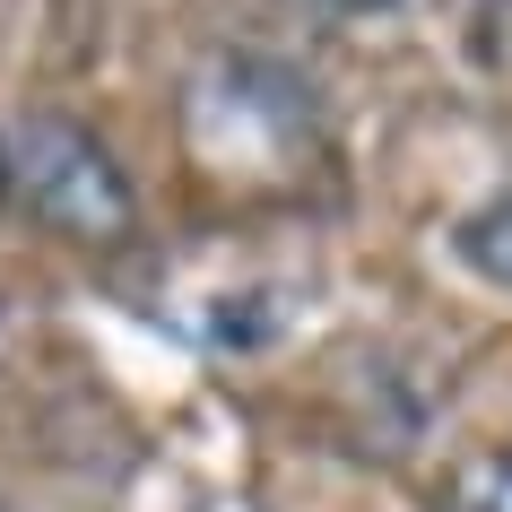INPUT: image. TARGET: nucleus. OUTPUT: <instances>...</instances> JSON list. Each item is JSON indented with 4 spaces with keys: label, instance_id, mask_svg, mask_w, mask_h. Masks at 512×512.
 Here are the masks:
<instances>
[{
    "label": "nucleus",
    "instance_id": "1",
    "mask_svg": "<svg viewBox=\"0 0 512 512\" xmlns=\"http://www.w3.org/2000/svg\"><path fill=\"white\" fill-rule=\"evenodd\" d=\"M0 139H9V191L27 200L35 226H53L61 243H87V252L131 243L139 226L131 174L113 165V148L96 131H79L70 113H18Z\"/></svg>",
    "mask_w": 512,
    "mask_h": 512
},
{
    "label": "nucleus",
    "instance_id": "4",
    "mask_svg": "<svg viewBox=\"0 0 512 512\" xmlns=\"http://www.w3.org/2000/svg\"><path fill=\"white\" fill-rule=\"evenodd\" d=\"M0 200H9V139H0Z\"/></svg>",
    "mask_w": 512,
    "mask_h": 512
},
{
    "label": "nucleus",
    "instance_id": "3",
    "mask_svg": "<svg viewBox=\"0 0 512 512\" xmlns=\"http://www.w3.org/2000/svg\"><path fill=\"white\" fill-rule=\"evenodd\" d=\"M434 512H512V452H469L443 469Z\"/></svg>",
    "mask_w": 512,
    "mask_h": 512
},
{
    "label": "nucleus",
    "instance_id": "2",
    "mask_svg": "<svg viewBox=\"0 0 512 512\" xmlns=\"http://www.w3.org/2000/svg\"><path fill=\"white\" fill-rule=\"evenodd\" d=\"M452 243H460V261H469L486 287H504V296H512V183H504V191H486L478 209L460 217V235H452Z\"/></svg>",
    "mask_w": 512,
    "mask_h": 512
},
{
    "label": "nucleus",
    "instance_id": "5",
    "mask_svg": "<svg viewBox=\"0 0 512 512\" xmlns=\"http://www.w3.org/2000/svg\"><path fill=\"white\" fill-rule=\"evenodd\" d=\"M339 9H382V0H339Z\"/></svg>",
    "mask_w": 512,
    "mask_h": 512
}]
</instances>
